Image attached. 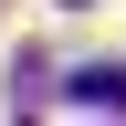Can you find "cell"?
<instances>
[{
    "label": "cell",
    "instance_id": "1",
    "mask_svg": "<svg viewBox=\"0 0 126 126\" xmlns=\"http://www.w3.org/2000/svg\"><path fill=\"white\" fill-rule=\"evenodd\" d=\"M74 105H94V116H126V74H116V63H84V74H74Z\"/></svg>",
    "mask_w": 126,
    "mask_h": 126
},
{
    "label": "cell",
    "instance_id": "2",
    "mask_svg": "<svg viewBox=\"0 0 126 126\" xmlns=\"http://www.w3.org/2000/svg\"><path fill=\"white\" fill-rule=\"evenodd\" d=\"M53 11H84V0H53Z\"/></svg>",
    "mask_w": 126,
    "mask_h": 126
}]
</instances>
